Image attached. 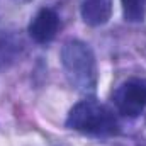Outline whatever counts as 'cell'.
Instances as JSON below:
<instances>
[{
    "label": "cell",
    "mask_w": 146,
    "mask_h": 146,
    "mask_svg": "<svg viewBox=\"0 0 146 146\" xmlns=\"http://www.w3.org/2000/svg\"><path fill=\"white\" fill-rule=\"evenodd\" d=\"M122 2V10L124 17L129 22H141L145 17V9L143 3L145 0H121Z\"/></svg>",
    "instance_id": "8992f818"
},
{
    "label": "cell",
    "mask_w": 146,
    "mask_h": 146,
    "mask_svg": "<svg viewBox=\"0 0 146 146\" xmlns=\"http://www.w3.org/2000/svg\"><path fill=\"white\" fill-rule=\"evenodd\" d=\"M15 2H29V0H15Z\"/></svg>",
    "instance_id": "52a82bcc"
},
{
    "label": "cell",
    "mask_w": 146,
    "mask_h": 146,
    "mask_svg": "<svg viewBox=\"0 0 146 146\" xmlns=\"http://www.w3.org/2000/svg\"><path fill=\"white\" fill-rule=\"evenodd\" d=\"M114 102L122 115L127 117L139 115L146 107V82L129 80L122 83L114 95Z\"/></svg>",
    "instance_id": "3957f363"
},
{
    "label": "cell",
    "mask_w": 146,
    "mask_h": 146,
    "mask_svg": "<svg viewBox=\"0 0 146 146\" xmlns=\"http://www.w3.org/2000/svg\"><path fill=\"white\" fill-rule=\"evenodd\" d=\"M82 19L88 26H104L112 15V0H82Z\"/></svg>",
    "instance_id": "5b68a950"
},
{
    "label": "cell",
    "mask_w": 146,
    "mask_h": 146,
    "mask_svg": "<svg viewBox=\"0 0 146 146\" xmlns=\"http://www.w3.org/2000/svg\"><path fill=\"white\" fill-rule=\"evenodd\" d=\"M61 65L65 75L75 90L94 94L97 87V61L92 48L80 41L70 39L61 48Z\"/></svg>",
    "instance_id": "6da1fadb"
},
{
    "label": "cell",
    "mask_w": 146,
    "mask_h": 146,
    "mask_svg": "<svg viewBox=\"0 0 146 146\" xmlns=\"http://www.w3.org/2000/svg\"><path fill=\"white\" fill-rule=\"evenodd\" d=\"M145 2H146V0H145Z\"/></svg>",
    "instance_id": "ba28073f"
},
{
    "label": "cell",
    "mask_w": 146,
    "mask_h": 146,
    "mask_svg": "<svg viewBox=\"0 0 146 146\" xmlns=\"http://www.w3.org/2000/svg\"><path fill=\"white\" fill-rule=\"evenodd\" d=\"M66 127L87 134H115L119 131L117 119L112 110L92 99L73 106L66 117Z\"/></svg>",
    "instance_id": "7a4b0ae2"
},
{
    "label": "cell",
    "mask_w": 146,
    "mask_h": 146,
    "mask_svg": "<svg viewBox=\"0 0 146 146\" xmlns=\"http://www.w3.org/2000/svg\"><path fill=\"white\" fill-rule=\"evenodd\" d=\"M58 26H60V19L56 12L51 9H41L29 24V36L39 44L49 42L56 36Z\"/></svg>",
    "instance_id": "277c9868"
}]
</instances>
